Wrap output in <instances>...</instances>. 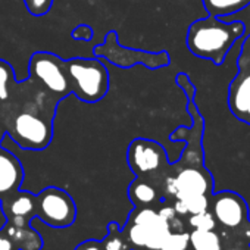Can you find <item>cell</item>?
I'll return each mask as SVG.
<instances>
[{"mask_svg": "<svg viewBox=\"0 0 250 250\" xmlns=\"http://www.w3.org/2000/svg\"><path fill=\"white\" fill-rule=\"evenodd\" d=\"M244 34V22L208 15L188 27L186 43L194 56L212 61L215 65H222L232 46Z\"/></svg>", "mask_w": 250, "mask_h": 250, "instance_id": "6da1fadb", "label": "cell"}, {"mask_svg": "<svg viewBox=\"0 0 250 250\" xmlns=\"http://www.w3.org/2000/svg\"><path fill=\"white\" fill-rule=\"evenodd\" d=\"M183 229L181 219L168 221L155 208H134L121 228L130 250H162L169 234Z\"/></svg>", "mask_w": 250, "mask_h": 250, "instance_id": "7a4b0ae2", "label": "cell"}, {"mask_svg": "<svg viewBox=\"0 0 250 250\" xmlns=\"http://www.w3.org/2000/svg\"><path fill=\"white\" fill-rule=\"evenodd\" d=\"M71 93L80 100L96 103L109 91V72L100 58H74L65 61Z\"/></svg>", "mask_w": 250, "mask_h": 250, "instance_id": "3957f363", "label": "cell"}, {"mask_svg": "<svg viewBox=\"0 0 250 250\" xmlns=\"http://www.w3.org/2000/svg\"><path fill=\"white\" fill-rule=\"evenodd\" d=\"M93 52L96 58H106L110 63L121 66V68H130L137 63H143L150 69H158V68L168 66L171 62L168 52L152 53V52L128 49V47L118 44L116 31L107 33L104 42L96 46Z\"/></svg>", "mask_w": 250, "mask_h": 250, "instance_id": "277c9868", "label": "cell"}, {"mask_svg": "<svg viewBox=\"0 0 250 250\" xmlns=\"http://www.w3.org/2000/svg\"><path fill=\"white\" fill-rule=\"evenodd\" d=\"M36 216L53 228H66L75 222L77 206L65 190L46 187L36 196Z\"/></svg>", "mask_w": 250, "mask_h": 250, "instance_id": "5b68a950", "label": "cell"}, {"mask_svg": "<svg viewBox=\"0 0 250 250\" xmlns=\"http://www.w3.org/2000/svg\"><path fill=\"white\" fill-rule=\"evenodd\" d=\"M30 75L59 99H63L71 93L65 72V61L53 53H33L30 59Z\"/></svg>", "mask_w": 250, "mask_h": 250, "instance_id": "8992f818", "label": "cell"}, {"mask_svg": "<svg viewBox=\"0 0 250 250\" xmlns=\"http://www.w3.org/2000/svg\"><path fill=\"white\" fill-rule=\"evenodd\" d=\"M9 136L22 149L43 150L50 145L53 131L47 121L34 113L22 112L15 116Z\"/></svg>", "mask_w": 250, "mask_h": 250, "instance_id": "52a82bcc", "label": "cell"}, {"mask_svg": "<svg viewBox=\"0 0 250 250\" xmlns=\"http://www.w3.org/2000/svg\"><path fill=\"white\" fill-rule=\"evenodd\" d=\"M213 180L203 167H183L175 175L165 180V193L181 200L190 196L212 194Z\"/></svg>", "mask_w": 250, "mask_h": 250, "instance_id": "ba28073f", "label": "cell"}, {"mask_svg": "<svg viewBox=\"0 0 250 250\" xmlns=\"http://www.w3.org/2000/svg\"><path fill=\"white\" fill-rule=\"evenodd\" d=\"M127 162L139 178H145L146 175H152L168 167L165 149L158 142L149 139H136L130 143Z\"/></svg>", "mask_w": 250, "mask_h": 250, "instance_id": "9c48e42d", "label": "cell"}, {"mask_svg": "<svg viewBox=\"0 0 250 250\" xmlns=\"http://www.w3.org/2000/svg\"><path fill=\"white\" fill-rule=\"evenodd\" d=\"M212 213L225 228L234 229L249 222V208L246 200L234 191H221L212 196Z\"/></svg>", "mask_w": 250, "mask_h": 250, "instance_id": "30bf717a", "label": "cell"}, {"mask_svg": "<svg viewBox=\"0 0 250 250\" xmlns=\"http://www.w3.org/2000/svg\"><path fill=\"white\" fill-rule=\"evenodd\" d=\"M187 112L191 115L193 118V125L191 128H186V127H178L171 136L169 139L172 142L175 140H184L187 142V147L183 152V158L181 162L191 158L196 161L197 165H203V147H202V139H203V128H205V122H203V116L200 115L196 102L194 100H188L187 103Z\"/></svg>", "mask_w": 250, "mask_h": 250, "instance_id": "8fae6325", "label": "cell"}, {"mask_svg": "<svg viewBox=\"0 0 250 250\" xmlns=\"http://www.w3.org/2000/svg\"><path fill=\"white\" fill-rule=\"evenodd\" d=\"M24 180V169L17 156L0 150V202L17 193Z\"/></svg>", "mask_w": 250, "mask_h": 250, "instance_id": "7c38bea8", "label": "cell"}, {"mask_svg": "<svg viewBox=\"0 0 250 250\" xmlns=\"http://www.w3.org/2000/svg\"><path fill=\"white\" fill-rule=\"evenodd\" d=\"M250 106V71L238 69L237 77L228 88V107L232 115L241 121Z\"/></svg>", "mask_w": 250, "mask_h": 250, "instance_id": "4fadbf2b", "label": "cell"}, {"mask_svg": "<svg viewBox=\"0 0 250 250\" xmlns=\"http://www.w3.org/2000/svg\"><path fill=\"white\" fill-rule=\"evenodd\" d=\"M2 203L5 218H25L31 221L36 216V194L30 191L18 190L8 199L0 202Z\"/></svg>", "mask_w": 250, "mask_h": 250, "instance_id": "5bb4252c", "label": "cell"}, {"mask_svg": "<svg viewBox=\"0 0 250 250\" xmlns=\"http://www.w3.org/2000/svg\"><path fill=\"white\" fill-rule=\"evenodd\" d=\"M2 229L12 238L20 250H42L43 238L42 235L31 227H18L9 222H5Z\"/></svg>", "mask_w": 250, "mask_h": 250, "instance_id": "9a60e30c", "label": "cell"}, {"mask_svg": "<svg viewBox=\"0 0 250 250\" xmlns=\"http://www.w3.org/2000/svg\"><path fill=\"white\" fill-rule=\"evenodd\" d=\"M128 197L133 202L134 208H153V205L161 200L158 188L152 183L139 177L130 184Z\"/></svg>", "mask_w": 250, "mask_h": 250, "instance_id": "2e32d148", "label": "cell"}, {"mask_svg": "<svg viewBox=\"0 0 250 250\" xmlns=\"http://www.w3.org/2000/svg\"><path fill=\"white\" fill-rule=\"evenodd\" d=\"M202 2L205 11L218 18L234 15L250 5V0H202Z\"/></svg>", "mask_w": 250, "mask_h": 250, "instance_id": "e0dca14e", "label": "cell"}, {"mask_svg": "<svg viewBox=\"0 0 250 250\" xmlns=\"http://www.w3.org/2000/svg\"><path fill=\"white\" fill-rule=\"evenodd\" d=\"M190 250H222V240L213 229H193L190 232Z\"/></svg>", "mask_w": 250, "mask_h": 250, "instance_id": "ac0fdd59", "label": "cell"}, {"mask_svg": "<svg viewBox=\"0 0 250 250\" xmlns=\"http://www.w3.org/2000/svg\"><path fill=\"white\" fill-rule=\"evenodd\" d=\"M209 206H210L209 196L197 194V196H190L181 200H175L172 208L177 212V215H194V213L209 210Z\"/></svg>", "mask_w": 250, "mask_h": 250, "instance_id": "d6986e66", "label": "cell"}, {"mask_svg": "<svg viewBox=\"0 0 250 250\" xmlns=\"http://www.w3.org/2000/svg\"><path fill=\"white\" fill-rule=\"evenodd\" d=\"M103 250H130L125 237L116 222H109L107 225V234L103 240H100Z\"/></svg>", "mask_w": 250, "mask_h": 250, "instance_id": "ffe728a7", "label": "cell"}, {"mask_svg": "<svg viewBox=\"0 0 250 250\" xmlns=\"http://www.w3.org/2000/svg\"><path fill=\"white\" fill-rule=\"evenodd\" d=\"M162 250H190V232L186 229L172 231L167 238Z\"/></svg>", "mask_w": 250, "mask_h": 250, "instance_id": "44dd1931", "label": "cell"}, {"mask_svg": "<svg viewBox=\"0 0 250 250\" xmlns=\"http://www.w3.org/2000/svg\"><path fill=\"white\" fill-rule=\"evenodd\" d=\"M15 80L12 66L0 59V100H6L9 97V88L12 81Z\"/></svg>", "mask_w": 250, "mask_h": 250, "instance_id": "7402d4cb", "label": "cell"}, {"mask_svg": "<svg viewBox=\"0 0 250 250\" xmlns=\"http://www.w3.org/2000/svg\"><path fill=\"white\" fill-rule=\"evenodd\" d=\"M188 224L193 229H215L216 227V219L212 212L205 210L200 213L190 215Z\"/></svg>", "mask_w": 250, "mask_h": 250, "instance_id": "603a6c76", "label": "cell"}, {"mask_svg": "<svg viewBox=\"0 0 250 250\" xmlns=\"http://www.w3.org/2000/svg\"><path fill=\"white\" fill-rule=\"evenodd\" d=\"M24 5L33 17H43L52 9L53 0H24Z\"/></svg>", "mask_w": 250, "mask_h": 250, "instance_id": "cb8c5ba5", "label": "cell"}, {"mask_svg": "<svg viewBox=\"0 0 250 250\" xmlns=\"http://www.w3.org/2000/svg\"><path fill=\"white\" fill-rule=\"evenodd\" d=\"M175 83L178 87H181L184 90V93L187 94V100H194V96H196V87L194 84L191 83L190 77L187 74H178L177 78H175Z\"/></svg>", "mask_w": 250, "mask_h": 250, "instance_id": "d4e9b609", "label": "cell"}, {"mask_svg": "<svg viewBox=\"0 0 250 250\" xmlns=\"http://www.w3.org/2000/svg\"><path fill=\"white\" fill-rule=\"evenodd\" d=\"M71 37L74 40H80V42H90L93 39V28L87 24H81L72 30Z\"/></svg>", "mask_w": 250, "mask_h": 250, "instance_id": "484cf974", "label": "cell"}, {"mask_svg": "<svg viewBox=\"0 0 250 250\" xmlns=\"http://www.w3.org/2000/svg\"><path fill=\"white\" fill-rule=\"evenodd\" d=\"M243 46H241V52L238 55L237 59V65H243V63H250V34L243 40Z\"/></svg>", "mask_w": 250, "mask_h": 250, "instance_id": "4316f807", "label": "cell"}, {"mask_svg": "<svg viewBox=\"0 0 250 250\" xmlns=\"http://www.w3.org/2000/svg\"><path fill=\"white\" fill-rule=\"evenodd\" d=\"M0 250H20L12 238L2 228H0Z\"/></svg>", "mask_w": 250, "mask_h": 250, "instance_id": "83f0119b", "label": "cell"}, {"mask_svg": "<svg viewBox=\"0 0 250 250\" xmlns=\"http://www.w3.org/2000/svg\"><path fill=\"white\" fill-rule=\"evenodd\" d=\"M75 250H103L102 243L97 240H85L83 243H80Z\"/></svg>", "mask_w": 250, "mask_h": 250, "instance_id": "f1b7e54d", "label": "cell"}, {"mask_svg": "<svg viewBox=\"0 0 250 250\" xmlns=\"http://www.w3.org/2000/svg\"><path fill=\"white\" fill-rule=\"evenodd\" d=\"M225 250H250V246H232V247H228Z\"/></svg>", "mask_w": 250, "mask_h": 250, "instance_id": "f546056e", "label": "cell"}, {"mask_svg": "<svg viewBox=\"0 0 250 250\" xmlns=\"http://www.w3.org/2000/svg\"><path fill=\"white\" fill-rule=\"evenodd\" d=\"M241 122H246V124H249V125H250V106H249L247 112L244 113V116L241 118Z\"/></svg>", "mask_w": 250, "mask_h": 250, "instance_id": "4dcf8cb0", "label": "cell"}, {"mask_svg": "<svg viewBox=\"0 0 250 250\" xmlns=\"http://www.w3.org/2000/svg\"><path fill=\"white\" fill-rule=\"evenodd\" d=\"M0 134H2V130H0Z\"/></svg>", "mask_w": 250, "mask_h": 250, "instance_id": "1f68e13d", "label": "cell"}]
</instances>
